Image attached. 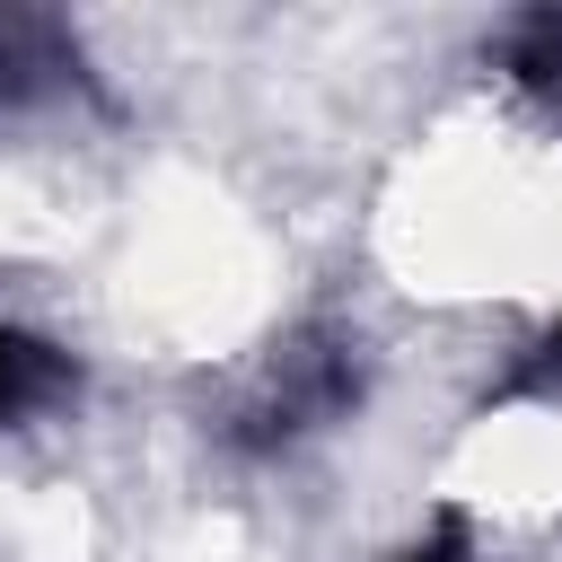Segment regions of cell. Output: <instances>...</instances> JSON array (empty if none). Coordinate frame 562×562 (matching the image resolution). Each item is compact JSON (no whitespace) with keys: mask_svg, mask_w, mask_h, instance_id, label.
I'll use <instances>...</instances> for the list:
<instances>
[{"mask_svg":"<svg viewBox=\"0 0 562 562\" xmlns=\"http://www.w3.org/2000/svg\"><path fill=\"white\" fill-rule=\"evenodd\" d=\"M369 404V334L334 325V316H299L290 334H272L211 404V448L237 465H281L316 439H334L351 413Z\"/></svg>","mask_w":562,"mask_h":562,"instance_id":"cell-1","label":"cell"},{"mask_svg":"<svg viewBox=\"0 0 562 562\" xmlns=\"http://www.w3.org/2000/svg\"><path fill=\"white\" fill-rule=\"evenodd\" d=\"M53 114H114V97L61 9H0V132Z\"/></svg>","mask_w":562,"mask_h":562,"instance_id":"cell-2","label":"cell"},{"mask_svg":"<svg viewBox=\"0 0 562 562\" xmlns=\"http://www.w3.org/2000/svg\"><path fill=\"white\" fill-rule=\"evenodd\" d=\"M79 395V351L26 316H0V430H26Z\"/></svg>","mask_w":562,"mask_h":562,"instance_id":"cell-3","label":"cell"},{"mask_svg":"<svg viewBox=\"0 0 562 562\" xmlns=\"http://www.w3.org/2000/svg\"><path fill=\"white\" fill-rule=\"evenodd\" d=\"M474 413H562V316H544L474 395Z\"/></svg>","mask_w":562,"mask_h":562,"instance_id":"cell-4","label":"cell"},{"mask_svg":"<svg viewBox=\"0 0 562 562\" xmlns=\"http://www.w3.org/2000/svg\"><path fill=\"white\" fill-rule=\"evenodd\" d=\"M492 61H501V79H509L527 105L562 114V9H518V18L501 26Z\"/></svg>","mask_w":562,"mask_h":562,"instance_id":"cell-5","label":"cell"},{"mask_svg":"<svg viewBox=\"0 0 562 562\" xmlns=\"http://www.w3.org/2000/svg\"><path fill=\"white\" fill-rule=\"evenodd\" d=\"M378 562H483V536H474V518L457 509V501H439L422 527H404Z\"/></svg>","mask_w":562,"mask_h":562,"instance_id":"cell-6","label":"cell"}]
</instances>
